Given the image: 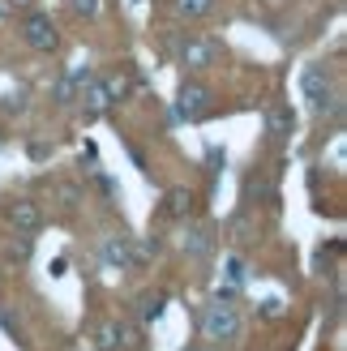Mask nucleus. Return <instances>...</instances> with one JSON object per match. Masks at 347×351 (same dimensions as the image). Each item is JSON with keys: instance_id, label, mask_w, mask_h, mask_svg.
Wrapping results in <instances>:
<instances>
[{"instance_id": "obj_1", "label": "nucleus", "mask_w": 347, "mask_h": 351, "mask_svg": "<svg viewBox=\"0 0 347 351\" xmlns=\"http://www.w3.org/2000/svg\"><path fill=\"white\" fill-rule=\"evenodd\" d=\"M300 90H304L309 112H313V116H335L339 112V90H335V77H331L326 64H304Z\"/></svg>"}, {"instance_id": "obj_2", "label": "nucleus", "mask_w": 347, "mask_h": 351, "mask_svg": "<svg viewBox=\"0 0 347 351\" xmlns=\"http://www.w3.org/2000/svg\"><path fill=\"white\" fill-rule=\"evenodd\" d=\"M202 335L211 339V343H232L240 335V313L232 300H215V304H206L202 313Z\"/></svg>"}, {"instance_id": "obj_3", "label": "nucleus", "mask_w": 347, "mask_h": 351, "mask_svg": "<svg viewBox=\"0 0 347 351\" xmlns=\"http://www.w3.org/2000/svg\"><path fill=\"white\" fill-rule=\"evenodd\" d=\"M176 56H180V64H189V69H206V64H215L219 56H223V47L215 43V39H180L176 43Z\"/></svg>"}, {"instance_id": "obj_4", "label": "nucleus", "mask_w": 347, "mask_h": 351, "mask_svg": "<svg viewBox=\"0 0 347 351\" xmlns=\"http://www.w3.org/2000/svg\"><path fill=\"white\" fill-rule=\"evenodd\" d=\"M22 39H26L34 51H56V47H60V34H56V26H51V17H43V13H30V17H26Z\"/></svg>"}, {"instance_id": "obj_5", "label": "nucleus", "mask_w": 347, "mask_h": 351, "mask_svg": "<svg viewBox=\"0 0 347 351\" xmlns=\"http://www.w3.org/2000/svg\"><path fill=\"white\" fill-rule=\"evenodd\" d=\"M206 108H211V90L202 82H184L176 95V120H198L206 116Z\"/></svg>"}, {"instance_id": "obj_6", "label": "nucleus", "mask_w": 347, "mask_h": 351, "mask_svg": "<svg viewBox=\"0 0 347 351\" xmlns=\"http://www.w3.org/2000/svg\"><path fill=\"white\" fill-rule=\"evenodd\" d=\"M142 257H146V253L133 249L129 236H108V244H103V266H108V270H129V266H137Z\"/></svg>"}, {"instance_id": "obj_7", "label": "nucleus", "mask_w": 347, "mask_h": 351, "mask_svg": "<svg viewBox=\"0 0 347 351\" xmlns=\"http://www.w3.org/2000/svg\"><path fill=\"white\" fill-rule=\"evenodd\" d=\"M9 223H13L22 236H34V232L43 227V210L34 206V202H26V197H22V202H13V206H9Z\"/></svg>"}, {"instance_id": "obj_8", "label": "nucleus", "mask_w": 347, "mask_h": 351, "mask_svg": "<svg viewBox=\"0 0 347 351\" xmlns=\"http://www.w3.org/2000/svg\"><path fill=\"white\" fill-rule=\"evenodd\" d=\"M266 133L274 137V142H287V137L296 133V112L283 108V103H279V108H270L266 112Z\"/></svg>"}, {"instance_id": "obj_9", "label": "nucleus", "mask_w": 347, "mask_h": 351, "mask_svg": "<svg viewBox=\"0 0 347 351\" xmlns=\"http://www.w3.org/2000/svg\"><path fill=\"white\" fill-rule=\"evenodd\" d=\"M180 244H184V253H189V257H198V261H202V257H211V253H215V232H211V227H189Z\"/></svg>"}, {"instance_id": "obj_10", "label": "nucleus", "mask_w": 347, "mask_h": 351, "mask_svg": "<svg viewBox=\"0 0 347 351\" xmlns=\"http://www.w3.org/2000/svg\"><path fill=\"white\" fill-rule=\"evenodd\" d=\"M95 343H99V351H116V347H125V343H133V335L120 322H103L99 326V335H95Z\"/></svg>"}, {"instance_id": "obj_11", "label": "nucleus", "mask_w": 347, "mask_h": 351, "mask_svg": "<svg viewBox=\"0 0 347 351\" xmlns=\"http://www.w3.org/2000/svg\"><path fill=\"white\" fill-rule=\"evenodd\" d=\"M163 215L167 219H189V215H193V193H189V189H167Z\"/></svg>"}, {"instance_id": "obj_12", "label": "nucleus", "mask_w": 347, "mask_h": 351, "mask_svg": "<svg viewBox=\"0 0 347 351\" xmlns=\"http://www.w3.org/2000/svg\"><path fill=\"white\" fill-rule=\"evenodd\" d=\"M103 86V95H108V103H120L129 95V73H108V77H99Z\"/></svg>"}, {"instance_id": "obj_13", "label": "nucleus", "mask_w": 347, "mask_h": 351, "mask_svg": "<svg viewBox=\"0 0 347 351\" xmlns=\"http://www.w3.org/2000/svg\"><path fill=\"white\" fill-rule=\"evenodd\" d=\"M171 9H176L180 17H206L215 9V0H171Z\"/></svg>"}, {"instance_id": "obj_14", "label": "nucleus", "mask_w": 347, "mask_h": 351, "mask_svg": "<svg viewBox=\"0 0 347 351\" xmlns=\"http://www.w3.org/2000/svg\"><path fill=\"white\" fill-rule=\"evenodd\" d=\"M163 304H167V295H142V322H159L163 317Z\"/></svg>"}, {"instance_id": "obj_15", "label": "nucleus", "mask_w": 347, "mask_h": 351, "mask_svg": "<svg viewBox=\"0 0 347 351\" xmlns=\"http://www.w3.org/2000/svg\"><path fill=\"white\" fill-rule=\"evenodd\" d=\"M5 257H9V261H26V257H30V236H22V232H17V240H13L9 249H5Z\"/></svg>"}, {"instance_id": "obj_16", "label": "nucleus", "mask_w": 347, "mask_h": 351, "mask_svg": "<svg viewBox=\"0 0 347 351\" xmlns=\"http://www.w3.org/2000/svg\"><path fill=\"white\" fill-rule=\"evenodd\" d=\"M69 9H73L77 17H99V9H103V0H69Z\"/></svg>"}, {"instance_id": "obj_17", "label": "nucleus", "mask_w": 347, "mask_h": 351, "mask_svg": "<svg viewBox=\"0 0 347 351\" xmlns=\"http://www.w3.org/2000/svg\"><path fill=\"white\" fill-rule=\"evenodd\" d=\"M228 278H232V287H240V283L249 278V274H245V261H240V257H232V261H228Z\"/></svg>"}, {"instance_id": "obj_18", "label": "nucleus", "mask_w": 347, "mask_h": 351, "mask_svg": "<svg viewBox=\"0 0 347 351\" xmlns=\"http://www.w3.org/2000/svg\"><path fill=\"white\" fill-rule=\"evenodd\" d=\"M0 108H5V112H22V108H26V95H22V90H17V95H5V103H0Z\"/></svg>"}, {"instance_id": "obj_19", "label": "nucleus", "mask_w": 347, "mask_h": 351, "mask_svg": "<svg viewBox=\"0 0 347 351\" xmlns=\"http://www.w3.org/2000/svg\"><path fill=\"white\" fill-rule=\"evenodd\" d=\"M232 240H249V219H245V215L232 223Z\"/></svg>"}, {"instance_id": "obj_20", "label": "nucleus", "mask_w": 347, "mask_h": 351, "mask_svg": "<svg viewBox=\"0 0 347 351\" xmlns=\"http://www.w3.org/2000/svg\"><path fill=\"white\" fill-rule=\"evenodd\" d=\"M64 270H69V261H64V257H56V261H51V278H60Z\"/></svg>"}, {"instance_id": "obj_21", "label": "nucleus", "mask_w": 347, "mask_h": 351, "mask_svg": "<svg viewBox=\"0 0 347 351\" xmlns=\"http://www.w3.org/2000/svg\"><path fill=\"white\" fill-rule=\"evenodd\" d=\"M9 5H17V9H26V5H34V0H9Z\"/></svg>"}]
</instances>
